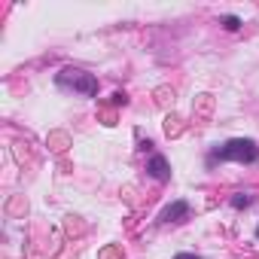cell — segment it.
I'll use <instances>...</instances> for the list:
<instances>
[{
  "mask_svg": "<svg viewBox=\"0 0 259 259\" xmlns=\"http://www.w3.org/2000/svg\"><path fill=\"white\" fill-rule=\"evenodd\" d=\"M25 211H28V204H22V198H15L9 204V214H25Z\"/></svg>",
  "mask_w": 259,
  "mask_h": 259,
  "instance_id": "11",
  "label": "cell"
},
{
  "mask_svg": "<svg viewBox=\"0 0 259 259\" xmlns=\"http://www.w3.org/2000/svg\"><path fill=\"white\" fill-rule=\"evenodd\" d=\"M189 214V204L186 201H177V204H171V207H165L162 211V222H174V220H180V217H186Z\"/></svg>",
  "mask_w": 259,
  "mask_h": 259,
  "instance_id": "4",
  "label": "cell"
},
{
  "mask_svg": "<svg viewBox=\"0 0 259 259\" xmlns=\"http://www.w3.org/2000/svg\"><path fill=\"white\" fill-rule=\"evenodd\" d=\"M49 144H52V149H55V152H64L71 141H67L64 131H55V134H49Z\"/></svg>",
  "mask_w": 259,
  "mask_h": 259,
  "instance_id": "7",
  "label": "cell"
},
{
  "mask_svg": "<svg viewBox=\"0 0 259 259\" xmlns=\"http://www.w3.org/2000/svg\"><path fill=\"white\" fill-rule=\"evenodd\" d=\"M174 259H198V256H192V253H177Z\"/></svg>",
  "mask_w": 259,
  "mask_h": 259,
  "instance_id": "14",
  "label": "cell"
},
{
  "mask_svg": "<svg viewBox=\"0 0 259 259\" xmlns=\"http://www.w3.org/2000/svg\"><path fill=\"white\" fill-rule=\"evenodd\" d=\"M149 174H152L155 180H168V177H171V168H168V162H165V155H152V159H149Z\"/></svg>",
  "mask_w": 259,
  "mask_h": 259,
  "instance_id": "3",
  "label": "cell"
},
{
  "mask_svg": "<svg viewBox=\"0 0 259 259\" xmlns=\"http://www.w3.org/2000/svg\"><path fill=\"white\" fill-rule=\"evenodd\" d=\"M165 134H168V137H180V134H183V119H180L177 113H168V119H165Z\"/></svg>",
  "mask_w": 259,
  "mask_h": 259,
  "instance_id": "5",
  "label": "cell"
},
{
  "mask_svg": "<svg viewBox=\"0 0 259 259\" xmlns=\"http://www.w3.org/2000/svg\"><path fill=\"white\" fill-rule=\"evenodd\" d=\"M98 259H122V247H116V244L104 247V250L98 253Z\"/></svg>",
  "mask_w": 259,
  "mask_h": 259,
  "instance_id": "8",
  "label": "cell"
},
{
  "mask_svg": "<svg viewBox=\"0 0 259 259\" xmlns=\"http://www.w3.org/2000/svg\"><path fill=\"white\" fill-rule=\"evenodd\" d=\"M222 25H226V31H238V28H241V19H238V15H226Z\"/></svg>",
  "mask_w": 259,
  "mask_h": 259,
  "instance_id": "10",
  "label": "cell"
},
{
  "mask_svg": "<svg viewBox=\"0 0 259 259\" xmlns=\"http://www.w3.org/2000/svg\"><path fill=\"white\" fill-rule=\"evenodd\" d=\"M155 104H159V107H168V104H174V89H168V85L155 89Z\"/></svg>",
  "mask_w": 259,
  "mask_h": 259,
  "instance_id": "6",
  "label": "cell"
},
{
  "mask_svg": "<svg viewBox=\"0 0 259 259\" xmlns=\"http://www.w3.org/2000/svg\"><path fill=\"white\" fill-rule=\"evenodd\" d=\"M256 235H259V229H256Z\"/></svg>",
  "mask_w": 259,
  "mask_h": 259,
  "instance_id": "15",
  "label": "cell"
},
{
  "mask_svg": "<svg viewBox=\"0 0 259 259\" xmlns=\"http://www.w3.org/2000/svg\"><path fill=\"white\" fill-rule=\"evenodd\" d=\"M214 159H220V162H247V165H253V162H259V149H256L253 141L238 137V141H229L226 147H220V149L211 155V162H214Z\"/></svg>",
  "mask_w": 259,
  "mask_h": 259,
  "instance_id": "1",
  "label": "cell"
},
{
  "mask_svg": "<svg viewBox=\"0 0 259 259\" xmlns=\"http://www.w3.org/2000/svg\"><path fill=\"white\" fill-rule=\"evenodd\" d=\"M58 85L64 89H74V92H82V95H98V79L85 71H76V67H67V71L58 74Z\"/></svg>",
  "mask_w": 259,
  "mask_h": 259,
  "instance_id": "2",
  "label": "cell"
},
{
  "mask_svg": "<svg viewBox=\"0 0 259 259\" xmlns=\"http://www.w3.org/2000/svg\"><path fill=\"white\" fill-rule=\"evenodd\" d=\"M232 204H235V207H247V204H250V195H235Z\"/></svg>",
  "mask_w": 259,
  "mask_h": 259,
  "instance_id": "12",
  "label": "cell"
},
{
  "mask_svg": "<svg viewBox=\"0 0 259 259\" xmlns=\"http://www.w3.org/2000/svg\"><path fill=\"white\" fill-rule=\"evenodd\" d=\"M101 119H104V125H116V110L101 107Z\"/></svg>",
  "mask_w": 259,
  "mask_h": 259,
  "instance_id": "9",
  "label": "cell"
},
{
  "mask_svg": "<svg viewBox=\"0 0 259 259\" xmlns=\"http://www.w3.org/2000/svg\"><path fill=\"white\" fill-rule=\"evenodd\" d=\"M125 101H128L125 92H116V95H113V107H125Z\"/></svg>",
  "mask_w": 259,
  "mask_h": 259,
  "instance_id": "13",
  "label": "cell"
}]
</instances>
